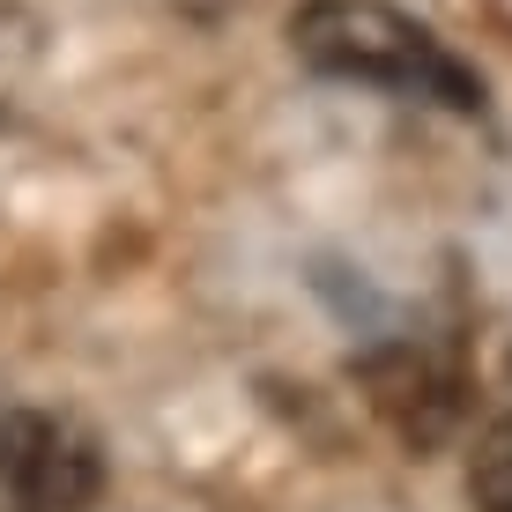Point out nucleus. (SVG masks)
Returning <instances> with one entry per match:
<instances>
[{
    "label": "nucleus",
    "instance_id": "obj_2",
    "mask_svg": "<svg viewBox=\"0 0 512 512\" xmlns=\"http://www.w3.org/2000/svg\"><path fill=\"white\" fill-rule=\"evenodd\" d=\"M349 379L364 386L372 416L401 438L409 453H438L468 416V372H461V349L431 342V334H401V342H372L357 349Z\"/></svg>",
    "mask_w": 512,
    "mask_h": 512
},
{
    "label": "nucleus",
    "instance_id": "obj_1",
    "mask_svg": "<svg viewBox=\"0 0 512 512\" xmlns=\"http://www.w3.org/2000/svg\"><path fill=\"white\" fill-rule=\"evenodd\" d=\"M290 52L320 82H357V90L438 104V112H461V119H475L490 104L483 75L394 0H297Z\"/></svg>",
    "mask_w": 512,
    "mask_h": 512
},
{
    "label": "nucleus",
    "instance_id": "obj_3",
    "mask_svg": "<svg viewBox=\"0 0 512 512\" xmlns=\"http://www.w3.org/2000/svg\"><path fill=\"white\" fill-rule=\"evenodd\" d=\"M104 446L60 409H0V512H90Z\"/></svg>",
    "mask_w": 512,
    "mask_h": 512
}]
</instances>
